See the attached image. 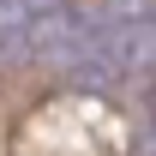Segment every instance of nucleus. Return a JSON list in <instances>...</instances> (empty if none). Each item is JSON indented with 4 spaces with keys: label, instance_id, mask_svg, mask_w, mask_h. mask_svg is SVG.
<instances>
[{
    "label": "nucleus",
    "instance_id": "obj_1",
    "mask_svg": "<svg viewBox=\"0 0 156 156\" xmlns=\"http://www.w3.org/2000/svg\"><path fill=\"white\" fill-rule=\"evenodd\" d=\"M138 156H156V138H150V144H138Z\"/></svg>",
    "mask_w": 156,
    "mask_h": 156
}]
</instances>
